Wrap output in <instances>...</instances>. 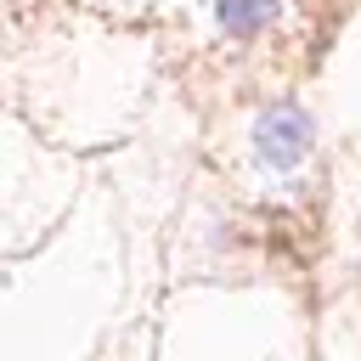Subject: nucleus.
<instances>
[{"mask_svg": "<svg viewBox=\"0 0 361 361\" xmlns=\"http://www.w3.org/2000/svg\"><path fill=\"white\" fill-rule=\"evenodd\" d=\"M282 0H214V23L226 39H259L276 23Z\"/></svg>", "mask_w": 361, "mask_h": 361, "instance_id": "obj_2", "label": "nucleus"}, {"mask_svg": "<svg viewBox=\"0 0 361 361\" xmlns=\"http://www.w3.org/2000/svg\"><path fill=\"white\" fill-rule=\"evenodd\" d=\"M248 141H254V158H259L265 169H293V164H305L310 147H316V118H310L299 102H271V107L254 113Z\"/></svg>", "mask_w": 361, "mask_h": 361, "instance_id": "obj_1", "label": "nucleus"}]
</instances>
